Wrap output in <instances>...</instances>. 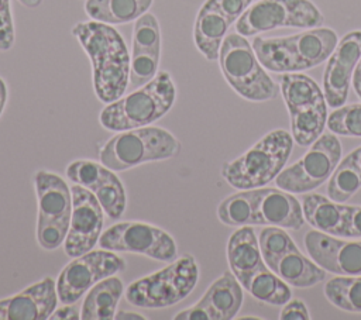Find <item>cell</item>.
<instances>
[{
	"label": "cell",
	"mask_w": 361,
	"mask_h": 320,
	"mask_svg": "<svg viewBox=\"0 0 361 320\" xmlns=\"http://www.w3.org/2000/svg\"><path fill=\"white\" fill-rule=\"evenodd\" d=\"M92 62L93 87L100 101L109 104L128 89L130 54L121 34L110 24L80 21L71 30Z\"/></svg>",
	"instance_id": "obj_1"
},
{
	"label": "cell",
	"mask_w": 361,
	"mask_h": 320,
	"mask_svg": "<svg viewBox=\"0 0 361 320\" xmlns=\"http://www.w3.org/2000/svg\"><path fill=\"white\" fill-rule=\"evenodd\" d=\"M337 42V34L331 28L316 27L290 37H255L251 45L264 68L286 73L310 69L327 61Z\"/></svg>",
	"instance_id": "obj_2"
},
{
	"label": "cell",
	"mask_w": 361,
	"mask_h": 320,
	"mask_svg": "<svg viewBox=\"0 0 361 320\" xmlns=\"http://www.w3.org/2000/svg\"><path fill=\"white\" fill-rule=\"evenodd\" d=\"M176 99V87L166 70H159L152 80L109 103L100 113V124L110 131L145 127L164 117Z\"/></svg>",
	"instance_id": "obj_3"
},
{
	"label": "cell",
	"mask_w": 361,
	"mask_h": 320,
	"mask_svg": "<svg viewBox=\"0 0 361 320\" xmlns=\"http://www.w3.org/2000/svg\"><path fill=\"white\" fill-rule=\"evenodd\" d=\"M292 148V134L285 130H274L243 155L223 164L221 176L235 189L262 187L281 173Z\"/></svg>",
	"instance_id": "obj_4"
},
{
	"label": "cell",
	"mask_w": 361,
	"mask_h": 320,
	"mask_svg": "<svg viewBox=\"0 0 361 320\" xmlns=\"http://www.w3.org/2000/svg\"><path fill=\"white\" fill-rule=\"evenodd\" d=\"M180 152V142L168 130L154 125L118 131L100 151V162L111 171H127L145 162L164 161Z\"/></svg>",
	"instance_id": "obj_5"
},
{
	"label": "cell",
	"mask_w": 361,
	"mask_h": 320,
	"mask_svg": "<svg viewBox=\"0 0 361 320\" xmlns=\"http://www.w3.org/2000/svg\"><path fill=\"white\" fill-rule=\"evenodd\" d=\"M199 266L192 254H183L165 268L134 281L124 290L126 300L142 309H162L183 300L196 286Z\"/></svg>",
	"instance_id": "obj_6"
},
{
	"label": "cell",
	"mask_w": 361,
	"mask_h": 320,
	"mask_svg": "<svg viewBox=\"0 0 361 320\" xmlns=\"http://www.w3.org/2000/svg\"><path fill=\"white\" fill-rule=\"evenodd\" d=\"M219 65L227 83L241 97L264 101L278 94V86L265 72L244 35L238 32L226 35L219 54Z\"/></svg>",
	"instance_id": "obj_7"
},
{
	"label": "cell",
	"mask_w": 361,
	"mask_h": 320,
	"mask_svg": "<svg viewBox=\"0 0 361 320\" xmlns=\"http://www.w3.org/2000/svg\"><path fill=\"white\" fill-rule=\"evenodd\" d=\"M38 219L37 241L44 250H56L65 241L72 214V192L56 173L37 171L34 175Z\"/></svg>",
	"instance_id": "obj_8"
},
{
	"label": "cell",
	"mask_w": 361,
	"mask_h": 320,
	"mask_svg": "<svg viewBox=\"0 0 361 320\" xmlns=\"http://www.w3.org/2000/svg\"><path fill=\"white\" fill-rule=\"evenodd\" d=\"M324 21L310 0H259L235 21V31L244 37L281 27L316 28Z\"/></svg>",
	"instance_id": "obj_9"
},
{
	"label": "cell",
	"mask_w": 361,
	"mask_h": 320,
	"mask_svg": "<svg viewBox=\"0 0 361 320\" xmlns=\"http://www.w3.org/2000/svg\"><path fill=\"white\" fill-rule=\"evenodd\" d=\"M340 156L341 142L336 134L323 133L296 164L281 171L275 183L279 189L290 193L310 192L331 176Z\"/></svg>",
	"instance_id": "obj_10"
},
{
	"label": "cell",
	"mask_w": 361,
	"mask_h": 320,
	"mask_svg": "<svg viewBox=\"0 0 361 320\" xmlns=\"http://www.w3.org/2000/svg\"><path fill=\"white\" fill-rule=\"evenodd\" d=\"M97 244L109 251L142 254L162 262L173 261L178 252L171 234L144 221L117 223L102 233Z\"/></svg>",
	"instance_id": "obj_11"
},
{
	"label": "cell",
	"mask_w": 361,
	"mask_h": 320,
	"mask_svg": "<svg viewBox=\"0 0 361 320\" xmlns=\"http://www.w3.org/2000/svg\"><path fill=\"white\" fill-rule=\"evenodd\" d=\"M126 265V261L114 251L90 250L73 258L59 272L56 279L58 299L62 303H75L99 281L123 272Z\"/></svg>",
	"instance_id": "obj_12"
},
{
	"label": "cell",
	"mask_w": 361,
	"mask_h": 320,
	"mask_svg": "<svg viewBox=\"0 0 361 320\" xmlns=\"http://www.w3.org/2000/svg\"><path fill=\"white\" fill-rule=\"evenodd\" d=\"M72 214L69 230L63 241V251L68 257H80L99 242L103 228V207L93 192L82 185L73 183Z\"/></svg>",
	"instance_id": "obj_13"
},
{
	"label": "cell",
	"mask_w": 361,
	"mask_h": 320,
	"mask_svg": "<svg viewBox=\"0 0 361 320\" xmlns=\"http://www.w3.org/2000/svg\"><path fill=\"white\" fill-rule=\"evenodd\" d=\"M66 178L94 193L104 213L117 220L126 209V190L117 175L102 162L78 159L66 166Z\"/></svg>",
	"instance_id": "obj_14"
},
{
	"label": "cell",
	"mask_w": 361,
	"mask_h": 320,
	"mask_svg": "<svg viewBox=\"0 0 361 320\" xmlns=\"http://www.w3.org/2000/svg\"><path fill=\"white\" fill-rule=\"evenodd\" d=\"M361 58V30L347 32L329 56L323 73V89L327 106L341 107L348 97L350 82Z\"/></svg>",
	"instance_id": "obj_15"
},
{
	"label": "cell",
	"mask_w": 361,
	"mask_h": 320,
	"mask_svg": "<svg viewBox=\"0 0 361 320\" xmlns=\"http://www.w3.org/2000/svg\"><path fill=\"white\" fill-rule=\"evenodd\" d=\"M243 286L231 271H226L204 292L200 300L180 310L175 320H230L243 304Z\"/></svg>",
	"instance_id": "obj_16"
},
{
	"label": "cell",
	"mask_w": 361,
	"mask_h": 320,
	"mask_svg": "<svg viewBox=\"0 0 361 320\" xmlns=\"http://www.w3.org/2000/svg\"><path fill=\"white\" fill-rule=\"evenodd\" d=\"M305 247L324 271L340 276L361 275V241H344L312 230L305 235Z\"/></svg>",
	"instance_id": "obj_17"
},
{
	"label": "cell",
	"mask_w": 361,
	"mask_h": 320,
	"mask_svg": "<svg viewBox=\"0 0 361 320\" xmlns=\"http://www.w3.org/2000/svg\"><path fill=\"white\" fill-rule=\"evenodd\" d=\"M56 282L45 276L21 292L0 299V320H45L56 309Z\"/></svg>",
	"instance_id": "obj_18"
},
{
	"label": "cell",
	"mask_w": 361,
	"mask_h": 320,
	"mask_svg": "<svg viewBox=\"0 0 361 320\" xmlns=\"http://www.w3.org/2000/svg\"><path fill=\"white\" fill-rule=\"evenodd\" d=\"M257 224L276 226L289 230H299L305 224L303 206L283 189L257 187L255 196Z\"/></svg>",
	"instance_id": "obj_19"
},
{
	"label": "cell",
	"mask_w": 361,
	"mask_h": 320,
	"mask_svg": "<svg viewBox=\"0 0 361 320\" xmlns=\"http://www.w3.org/2000/svg\"><path fill=\"white\" fill-rule=\"evenodd\" d=\"M227 261L230 271L235 275L241 286H244L255 271L265 266L257 234L251 226L238 227L230 235L227 242Z\"/></svg>",
	"instance_id": "obj_20"
},
{
	"label": "cell",
	"mask_w": 361,
	"mask_h": 320,
	"mask_svg": "<svg viewBox=\"0 0 361 320\" xmlns=\"http://www.w3.org/2000/svg\"><path fill=\"white\" fill-rule=\"evenodd\" d=\"M233 23L207 1L197 11L193 25V39L196 48L209 61L219 59L221 44Z\"/></svg>",
	"instance_id": "obj_21"
},
{
	"label": "cell",
	"mask_w": 361,
	"mask_h": 320,
	"mask_svg": "<svg viewBox=\"0 0 361 320\" xmlns=\"http://www.w3.org/2000/svg\"><path fill=\"white\" fill-rule=\"evenodd\" d=\"M124 292L121 279L111 275L93 285L82 303L80 319L111 320L116 316L117 304Z\"/></svg>",
	"instance_id": "obj_22"
},
{
	"label": "cell",
	"mask_w": 361,
	"mask_h": 320,
	"mask_svg": "<svg viewBox=\"0 0 361 320\" xmlns=\"http://www.w3.org/2000/svg\"><path fill=\"white\" fill-rule=\"evenodd\" d=\"M345 210L347 206L319 193L303 196L305 220L317 231L341 237Z\"/></svg>",
	"instance_id": "obj_23"
},
{
	"label": "cell",
	"mask_w": 361,
	"mask_h": 320,
	"mask_svg": "<svg viewBox=\"0 0 361 320\" xmlns=\"http://www.w3.org/2000/svg\"><path fill=\"white\" fill-rule=\"evenodd\" d=\"M290 134L300 147L312 145L324 131L327 124V101L320 97L316 101L289 110Z\"/></svg>",
	"instance_id": "obj_24"
},
{
	"label": "cell",
	"mask_w": 361,
	"mask_h": 320,
	"mask_svg": "<svg viewBox=\"0 0 361 320\" xmlns=\"http://www.w3.org/2000/svg\"><path fill=\"white\" fill-rule=\"evenodd\" d=\"M269 269L295 288H310L326 278V271L298 248L282 255Z\"/></svg>",
	"instance_id": "obj_25"
},
{
	"label": "cell",
	"mask_w": 361,
	"mask_h": 320,
	"mask_svg": "<svg viewBox=\"0 0 361 320\" xmlns=\"http://www.w3.org/2000/svg\"><path fill=\"white\" fill-rule=\"evenodd\" d=\"M154 0H85L86 14L106 24H127L145 14Z\"/></svg>",
	"instance_id": "obj_26"
},
{
	"label": "cell",
	"mask_w": 361,
	"mask_h": 320,
	"mask_svg": "<svg viewBox=\"0 0 361 320\" xmlns=\"http://www.w3.org/2000/svg\"><path fill=\"white\" fill-rule=\"evenodd\" d=\"M243 288L257 300L274 306H283L289 299H292L289 285L267 265L255 271Z\"/></svg>",
	"instance_id": "obj_27"
},
{
	"label": "cell",
	"mask_w": 361,
	"mask_h": 320,
	"mask_svg": "<svg viewBox=\"0 0 361 320\" xmlns=\"http://www.w3.org/2000/svg\"><path fill=\"white\" fill-rule=\"evenodd\" d=\"M255 196L257 189H247L226 197L217 207V217L221 223L233 227L257 224Z\"/></svg>",
	"instance_id": "obj_28"
},
{
	"label": "cell",
	"mask_w": 361,
	"mask_h": 320,
	"mask_svg": "<svg viewBox=\"0 0 361 320\" xmlns=\"http://www.w3.org/2000/svg\"><path fill=\"white\" fill-rule=\"evenodd\" d=\"M281 90L288 110L307 106L324 96L310 76L295 72H286L281 76Z\"/></svg>",
	"instance_id": "obj_29"
},
{
	"label": "cell",
	"mask_w": 361,
	"mask_h": 320,
	"mask_svg": "<svg viewBox=\"0 0 361 320\" xmlns=\"http://www.w3.org/2000/svg\"><path fill=\"white\" fill-rule=\"evenodd\" d=\"M324 295L336 307L350 313H361V275H337L329 279L324 285Z\"/></svg>",
	"instance_id": "obj_30"
},
{
	"label": "cell",
	"mask_w": 361,
	"mask_h": 320,
	"mask_svg": "<svg viewBox=\"0 0 361 320\" xmlns=\"http://www.w3.org/2000/svg\"><path fill=\"white\" fill-rule=\"evenodd\" d=\"M361 189V171L347 155L329 178L327 195L331 200L343 203Z\"/></svg>",
	"instance_id": "obj_31"
},
{
	"label": "cell",
	"mask_w": 361,
	"mask_h": 320,
	"mask_svg": "<svg viewBox=\"0 0 361 320\" xmlns=\"http://www.w3.org/2000/svg\"><path fill=\"white\" fill-rule=\"evenodd\" d=\"M133 52L161 55V30L152 13L147 11L135 20L133 30Z\"/></svg>",
	"instance_id": "obj_32"
},
{
	"label": "cell",
	"mask_w": 361,
	"mask_h": 320,
	"mask_svg": "<svg viewBox=\"0 0 361 320\" xmlns=\"http://www.w3.org/2000/svg\"><path fill=\"white\" fill-rule=\"evenodd\" d=\"M258 242L262 259L268 268H271L282 255H285L290 250L298 248L289 234L282 227L276 226L262 228Z\"/></svg>",
	"instance_id": "obj_33"
},
{
	"label": "cell",
	"mask_w": 361,
	"mask_h": 320,
	"mask_svg": "<svg viewBox=\"0 0 361 320\" xmlns=\"http://www.w3.org/2000/svg\"><path fill=\"white\" fill-rule=\"evenodd\" d=\"M331 133L345 137H361V103L337 107L327 117Z\"/></svg>",
	"instance_id": "obj_34"
},
{
	"label": "cell",
	"mask_w": 361,
	"mask_h": 320,
	"mask_svg": "<svg viewBox=\"0 0 361 320\" xmlns=\"http://www.w3.org/2000/svg\"><path fill=\"white\" fill-rule=\"evenodd\" d=\"M14 44V24L10 0H0V51H8Z\"/></svg>",
	"instance_id": "obj_35"
},
{
	"label": "cell",
	"mask_w": 361,
	"mask_h": 320,
	"mask_svg": "<svg viewBox=\"0 0 361 320\" xmlns=\"http://www.w3.org/2000/svg\"><path fill=\"white\" fill-rule=\"evenodd\" d=\"M220 13H223L231 23H235L241 14L251 6L252 0H206Z\"/></svg>",
	"instance_id": "obj_36"
},
{
	"label": "cell",
	"mask_w": 361,
	"mask_h": 320,
	"mask_svg": "<svg viewBox=\"0 0 361 320\" xmlns=\"http://www.w3.org/2000/svg\"><path fill=\"white\" fill-rule=\"evenodd\" d=\"M341 237L361 238V206H347Z\"/></svg>",
	"instance_id": "obj_37"
},
{
	"label": "cell",
	"mask_w": 361,
	"mask_h": 320,
	"mask_svg": "<svg viewBox=\"0 0 361 320\" xmlns=\"http://www.w3.org/2000/svg\"><path fill=\"white\" fill-rule=\"evenodd\" d=\"M281 320H309L310 314L300 299H289L279 314Z\"/></svg>",
	"instance_id": "obj_38"
},
{
	"label": "cell",
	"mask_w": 361,
	"mask_h": 320,
	"mask_svg": "<svg viewBox=\"0 0 361 320\" xmlns=\"http://www.w3.org/2000/svg\"><path fill=\"white\" fill-rule=\"evenodd\" d=\"M49 319H52V320L80 319V312L75 303H63L62 307L54 310V313L49 316Z\"/></svg>",
	"instance_id": "obj_39"
},
{
	"label": "cell",
	"mask_w": 361,
	"mask_h": 320,
	"mask_svg": "<svg viewBox=\"0 0 361 320\" xmlns=\"http://www.w3.org/2000/svg\"><path fill=\"white\" fill-rule=\"evenodd\" d=\"M351 83H353L354 92H355L357 96L361 99V58H360V61L357 62V65H355V68H354Z\"/></svg>",
	"instance_id": "obj_40"
},
{
	"label": "cell",
	"mask_w": 361,
	"mask_h": 320,
	"mask_svg": "<svg viewBox=\"0 0 361 320\" xmlns=\"http://www.w3.org/2000/svg\"><path fill=\"white\" fill-rule=\"evenodd\" d=\"M114 319H117V320H145L147 317L140 314V313H135V312L120 310V312H116Z\"/></svg>",
	"instance_id": "obj_41"
},
{
	"label": "cell",
	"mask_w": 361,
	"mask_h": 320,
	"mask_svg": "<svg viewBox=\"0 0 361 320\" xmlns=\"http://www.w3.org/2000/svg\"><path fill=\"white\" fill-rule=\"evenodd\" d=\"M6 101H7V86H6L4 80L0 78V116L4 110Z\"/></svg>",
	"instance_id": "obj_42"
},
{
	"label": "cell",
	"mask_w": 361,
	"mask_h": 320,
	"mask_svg": "<svg viewBox=\"0 0 361 320\" xmlns=\"http://www.w3.org/2000/svg\"><path fill=\"white\" fill-rule=\"evenodd\" d=\"M348 156L351 158V161L354 162V165L361 171V147H358V148H355L354 151H351V152L348 154Z\"/></svg>",
	"instance_id": "obj_43"
},
{
	"label": "cell",
	"mask_w": 361,
	"mask_h": 320,
	"mask_svg": "<svg viewBox=\"0 0 361 320\" xmlns=\"http://www.w3.org/2000/svg\"><path fill=\"white\" fill-rule=\"evenodd\" d=\"M27 8H37L42 4V0H18Z\"/></svg>",
	"instance_id": "obj_44"
}]
</instances>
